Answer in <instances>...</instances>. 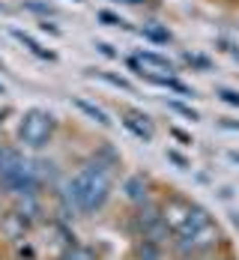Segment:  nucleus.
<instances>
[{
	"mask_svg": "<svg viewBox=\"0 0 239 260\" xmlns=\"http://www.w3.org/2000/svg\"><path fill=\"white\" fill-rule=\"evenodd\" d=\"M111 185H114V182H111V168L102 165L99 158H93V161H87L78 174L66 182L63 198L78 209V212L93 215V212H99V209L108 204Z\"/></svg>",
	"mask_w": 239,
	"mask_h": 260,
	"instance_id": "nucleus-1",
	"label": "nucleus"
},
{
	"mask_svg": "<svg viewBox=\"0 0 239 260\" xmlns=\"http://www.w3.org/2000/svg\"><path fill=\"white\" fill-rule=\"evenodd\" d=\"M54 129H57V120H54L48 111L30 108V111H24V117L18 123V141L24 147H30V150H42L51 141Z\"/></svg>",
	"mask_w": 239,
	"mask_h": 260,
	"instance_id": "nucleus-2",
	"label": "nucleus"
},
{
	"mask_svg": "<svg viewBox=\"0 0 239 260\" xmlns=\"http://www.w3.org/2000/svg\"><path fill=\"white\" fill-rule=\"evenodd\" d=\"M129 66L134 69V75H141V78H150V75H156V72H174V63L167 60V57H161L156 51H138L129 60Z\"/></svg>",
	"mask_w": 239,
	"mask_h": 260,
	"instance_id": "nucleus-3",
	"label": "nucleus"
},
{
	"mask_svg": "<svg viewBox=\"0 0 239 260\" xmlns=\"http://www.w3.org/2000/svg\"><path fill=\"white\" fill-rule=\"evenodd\" d=\"M159 218H161V207L147 198V201L134 204V212L129 215V231H132L134 236H144V231H147L150 224H156Z\"/></svg>",
	"mask_w": 239,
	"mask_h": 260,
	"instance_id": "nucleus-4",
	"label": "nucleus"
},
{
	"mask_svg": "<svg viewBox=\"0 0 239 260\" xmlns=\"http://www.w3.org/2000/svg\"><path fill=\"white\" fill-rule=\"evenodd\" d=\"M123 126L132 132L134 138H141V141H153V135H156L153 123H150V117L141 114V111H134V108H129V111L123 114Z\"/></svg>",
	"mask_w": 239,
	"mask_h": 260,
	"instance_id": "nucleus-5",
	"label": "nucleus"
},
{
	"mask_svg": "<svg viewBox=\"0 0 239 260\" xmlns=\"http://www.w3.org/2000/svg\"><path fill=\"white\" fill-rule=\"evenodd\" d=\"M207 221H213L207 209H203V207H197V204H188L186 218H183V224H180V228H177L174 234H177V236H191L194 231H200V228H203Z\"/></svg>",
	"mask_w": 239,
	"mask_h": 260,
	"instance_id": "nucleus-6",
	"label": "nucleus"
},
{
	"mask_svg": "<svg viewBox=\"0 0 239 260\" xmlns=\"http://www.w3.org/2000/svg\"><path fill=\"white\" fill-rule=\"evenodd\" d=\"M123 191H126V198H129L132 204H141V201H147V198H150L147 180H144L141 174H134V177H129V180L123 182Z\"/></svg>",
	"mask_w": 239,
	"mask_h": 260,
	"instance_id": "nucleus-7",
	"label": "nucleus"
},
{
	"mask_svg": "<svg viewBox=\"0 0 239 260\" xmlns=\"http://www.w3.org/2000/svg\"><path fill=\"white\" fill-rule=\"evenodd\" d=\"M72 105H75V108H78L81 114H87V117H90V120H96V123H99V126H111V117H108L105 111H102V108H99V105H93V102H87V99H81V96H72Z\"/></svg>",
	"mask_w": 239,
	"mask_h": 260,
	"instance_id": "nucleus-8",
	"label": "nucleus"
},
{
	"mask_svg": "<svg viewBox=\"0 0 239 260\" xmlns=\"http://www.w3.org/2000/svg\"><path fill=\"white\" fill-rule=\"evenodd\" d=\"M12 36H15V39H18V42H21V45H24L30 54H36L39 60H57V54H54V51H45V48H42V45H39V42L30 36V33H24V30H12Z\"/></svg>",
	"mask_w": 239,
	"mask_h": 260,
	"instance_id": "nucleus-9",
	"label": "nucleus"
},
{
	"mask_svg": "<svg viewBox=\"0 0 239 260\" xmlns=\"http://www.w3.org/2000/svg\"><path fill=\"white\" fill-rule=\"evenodd\" d=\"M132 254H134V260H161V245L150 242V239H144V236H138Z\"/></svg>",
	"mask_w": 239,
	"mask_h": 260,
	"instance_id": "nucleus-10",
	"label": "nucleus"
},
{
	"mask_svg": "<svg viewBox=\"0 0 239 260\" xmlns=\"http://www.w3.org/2000/svg\"><path fill=\"white\" fill-rule=\"evenodd\" d=\"M170 236H174V228H170L164 218H159L156 224H150V228L144 231V239H150V242H156V245H164Z\"/></svg>",
	"mask_w": 239,
	"mask_h": 260,
	"instance_id": "nucleus-11",
	"label": "nucleus"
},
{
	"mask_svg": "<svg viewBox=\"0 0 239 260\" xmlns=\"http://www.w3.org/2000/svg\"><path fill=\"white\" fill-rule=\"evenodd\" d=\"M144 36H147L150 42H159V45H167V42H170V33L159 24H144Z\"/></svg>",
	"mask_w": 239,
	"mask_h": 260,
	"instance_id": "nucleus-12",
	"label": "nucleus"
},
{
	"mask_svg": "<svg viewBox=\"0 0 239 260\" xmlns=\"http://www.w3.org/2000/svg\"><path fill=\"white\" fill-rule=\"evenodd\" d=\"M24 9L27 12H36V15H45V18L57 15V9H54L51 3H42V0H24Z\"/></svg>",
	"mask_w": 239,
	"mask_h": 260,
	"instance_id": "nucleus-13",
	"label": "nucleus"
},
{
	"mask_svg": "<svg viewBox=\"0 0 239 260\" xmlns=\"http://www.w3.org/2000/svg\"><path fill=\"white\" fill-rule=\"evenodd\" d=\"M167 108H170V111H177L180 117L197 120V111H194V108H188V105H183V102H177V99H167Z\"/></svg>",
	"mask_w": 239,
	"mask_h": 260,
	"instance_id": "nucleus-14",
	"label": "nucleus"
},
{
	"mask_svg": "<svg viewBox=\"0 0 239 260\" xmlns=\"http://www.w3.org/2000/svg\"><path fill=\"white\" fill-rule=\"evenodd\" d=\"M215 96L221 99V102L233 105V108H239V90H230V87H218L215 90Z\"/></svg>",
	"mask_w": 239,
	"mask_h": 260,
	"instance_id": "nucleus-15",
	"label": "nucleus"
},
{
	"mask_svg": "<svg viewBox=\"0 0 239 260\" xmlns=\"http://www.w3.org/2000/svg\"><path fill=\"white\" fill-rule=\"evenodd\" d=\"M99 78H105L108 84H114V87H120V90H126V93H132L134 87L129 84V81L123 78V75H111V72H99Z\"/></svg>",
	"mask_w": 239,
	"mask_h": 260,
	"instance_id": "nucleus-16",
	"label": "nucleus"
},
{
	"mask_svg": "<svg viewBox=\"0 0 239 260\" xmlns=\"http://www.w3.org/2000/svg\"><path fill=\"white\" fill-rule=\"evenodd\" d=\"M99 21H102V24H108V27H129L123 18H120V15H114V12H108V9H102V12H99Z\"/></svg>",
	"mask_w": 239,
	"mask_h": 260,
	"instance_id": "nucleus-17",
	"label": "nucleus"
},
{
	"mask_svg": "<svg viewBox=\"0 0 239 260\" xmlns=\"http://www.w3.org/2000/svg\"><path fill=\"white\" fill-rule=\"evenodd\" d=\"M167 161H174L180 171H188V168H191V161H188L183 153H177V150H167Z\"/></svg>",
	"mask_w": 239,
	"mask_h": 260,
	"instance_id": "nucleus-18",
	"label": "nucleus"
},
{
	"mask_svg": "<svg viewBox=\"0 0 239 260\" xmlns=\"http://www.w3.org/2000/svg\"><path fill=\"white\" fill-rule=\"evenodd\" d=\"M186 63H191V66H197V69H203V72H207V69L213 66V63H210L207 57H200V54H186Z\"/></svg>",
	"mask_w": 239,
	"mask_h": 260,
	"instance_id": "nucleus-19",
	"label": "nucleus"
},
{
	"mask_svg": "<svg viewBox=\"0 0 239 260\" xmlns=\"http://www.w3.org/2000/svg\"><path fill=\"white\" fill-rule=\"evenodd\" d=\"M66 260H93V254H90L87 248H75V251H72Z\"/></svg>",
	"mask_w": 239,
	"mask_h": 260,
	"instance_id": "nucleus-20",
	"label": "nucleus"
},
{
	"mask_svg": "<svg viewBox=\"0 0 239 260\" xmlns=\"http://www.w3.org/2000/svg\"><path fill=\"white\" fill-rule=\"evenodd\" d=\"M170 135H174V138H177L180 144H191V138H188V135H186V132H183V129H177V126L170 129Z\"/></svg>",
	"mask_w": 239,
	"mask_h": 260,
	"instance_id": "nucleus-21",
	"label": "nucleus"
},
{
	"mask_svg": "<svg viewBox=\"0 0 239 260\" xmlns=\"http://www.w3.org/2000/svg\"><path fill=\"white\" fill-rule=\"evenodd\" d=\"M96 48H99V51L105 54V57H117V51H114V48H111L108 42H96Z\"/></svg>",
	"mask_w": 239,
	"mask_h": 260,
	"instance_id": "nucleus-22",
	"label": "nucleus"
},
{
	"mask_svg": "<svg viewBox=\"0 0 239 260\" xmlns=\"http://www.w3.org/2000/svg\"><path fill=\"white\" fill-rule=\"evenodd\" d=\"M42 30H48V33H54V36H60V27H57V24H51L48 18L42 21Z\"/></svg>",
	"mask_w": 239,
	"mask_h": 260,
	"instance_id": "nucleus-23",
	"label": "nucleus"
},
{
	"mask_svg": "<svg viewBox=\"0 0 239 260\" xmlns=\"http://www.w3.org/2000/svg\"><path fill=\"white\" fill-rule=\"evenodd\" d=\"M221 126H224V129H239V123H236V120H227V117L221 120Z\"/></svg>",
	"mask_w": 239,
	"mask_h": 260,
	"instance_id": "nucleus-24",
	"label": "nucleus"
},
{
	"mask_svg": "<svg viewBox=\"0 0 239 260\" xmlns=\"http://www.w3.org/2000/svg\"><path fill=\"white\" fill-rule=\"evenodd\" d=\"M227 158H230V161H236V165H239V150H230V153H227Z\"/></svg>",
	"mask_w": 239,
	"mask_h": 260,
	"instance_id": "nucleus-25",
	"label": "nucleus"
},
{
	"mask_svg": "<svg viewBox=\"0 0 239 260\" xmlns=\"http://www.w3.org/2000/svg\"><path fill=\"white\" fill-rule=\"evenodd\" d=\"M3 93H6V87H3V84H0V96H3Z\"/></svg>",
	"mask_w": 239,
	"mask_h": 260,
	"instance_id": "nucleus-26",
	"label": "nucleus"
},
{
	"mask_svg": "<svg viewBox=\"0 0 239 260\" xmlns=\"http://www.w3.org/2000/svg\"><path fill=\"white\" fill-rule=\"evenodd\" d=\"M183 260H200V257H183Z\"/></svg>",
	"mask_w": 239,
	"mask_h": 260,
	"instance_id": "nucleus-27",
	"label": "nucleus"
},
{
	"mask_svg": "<svg viewBox=\"0 0 239 260\" xmlns=\"http://www.w3.org/2000/svg\"><path fill=\"white\" fill-rule=\"evenodd\" d=\"M129 3H141V0H129Z\"/></svg>",
	"mask_w": 239,
	"mask_h": 260,
	"instance_id": "nucleus-28",
	"label": "nucleus"
},
{
	"mask_svg": "<svg viewBox=\"0 0 239 260\" xmlns=\"http://www.w3.org/2000/svg\"><path fill=\"white\" fill-rule=\"evenodd\" d=\"M0 69H3V60H0Z\"/></svg>",
	"mask_w": 239,
	"mask_h": 260,
	"instance_id": "nucleus-29",
	"label": "nucleus"
},
{
	"mask_svg": "<svg viewBox=\"0 0 239 260\" xmlns=\"http://www.w3.org/2000/svg\"><path fill=\"white\" fill-rule=\"evenodd\" d=\"M75 3H84V0H75Z\"/></svg>",
	"mask_w": 239,
	"mask_h": 260,
	"instance_id": "nucleus-30",
	"label": "nucleus"
}]
</instances>
